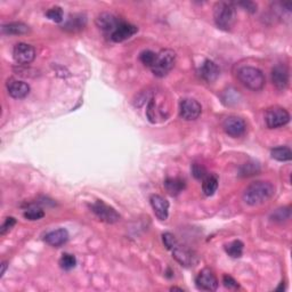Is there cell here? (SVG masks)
Returning a JSON list of instances; mask_svg holds the SVG:
<instances>
[{
    "label": "cell",
    "mask_w": 292,
    "mask_h": 292,
    "mask_svg": "<svg viewBox=\"0 0 292 292\" xmlns=\"http://www.w3.org/2000/svg\"><path fill=\"white\" fill-rule=\"evenodd\" d=\"M2 31L4 35L19 36V35H24V33L29 32V27L27 24L21 23V22H12V23L4 24L2 28Z\"/></svg>",
    "instance_id": "cell-20"
},
{
    "label": "cell",
    "mask_w": 292,
    "mask_h": 292,
    "mask_svg": "<svg viewBox=\"0 0 292 292\" xmlns=\"http://www.w3.org/2000/svg\"><path fill=\"white\" fill-rule=\"evenodd\" d=\"M223 128L227 135L232 137H241L243 136L247 131V124L242 118L231 116L227 117L223 124Z\"/></svg>",
    "instance_id": "cell-8"
},
{
    "label": "cell",
    "mask_w": 292,
    "mask_h": 292,
    "mask_svg": "<svg viewBox=\"0 0 292 292\" xmlns=\"http://www.w3.org/2000/svg\"><path fill=\"white\" fill-rule=\"evenodd\" d=\"M238 78L240 82L248 89L258 91L265 86V75L262 72L253 66H243L238 71Z\"/></svg>",
    "instance_id": "cell-3"
},
{
    "label": "cell",
    "mask_w": 292,
    "mask_h": 292,
    "mask_svg": "<svg viewBox=\"0 0 292 292\" xmlns=\"http://www.w3.org/2000/svg\"><path fill=\"white\" fill-rule=\"evenodd\" d=\"M7 269V262H3L2 264V272H0V277H3L5 275V272Z\"/></svg>",
    "instance_id": "cell-36"
},
{
    "label": "cell",
    "mask_w": 292,
    "mask_h": 292,
    "mask_svg": "<svg viewBox=\"0 0 292 292\" xmlns=\"http://www.w3.org/2000/svg\"><path fill=\"white\" fill-rule=\"evenodd\" d=\"M216 25L224 31H230L236 22V8L233 3L219 2L214 7Z\"/></svg>",
    "instance_id": "cell-2"
},
{
    "label": "cell",
    "mask_w": 292,
    "mask_h": 292,
    "mask_svg": "<svg viewBox=\"0 0 292 292\" xmlns=\"http://www.w3.org/2000/svg\"><path fill=\"white\" fill-rule=\"evenodd\" d=\"M243 247L244 244L240 240H235L225 245V250L232 258H240L243 253Z\"/></svg>",
    "instance_id": "cell-24"
},
{
    "label": "cell",
    "mask_w": 292,
    "mask_h": 292,
    "mask_svg": "<svg viewBox=\"0 0 292 292\" xmlns=\"http://www.w3.org/2000/svg\"><path fill=\"white\" fill-rule=\"evenodd\" d=\"M198 289L203 291H216L218 287V280L215 273L209 268L202 269L196 278Z\"/></svg>",
    "instance_id": "cell-9"
},
{
    "label": "cell",
    "mask_w": 292,
    "mask_h": 292,
    "mask_svg": "<svg viewBox=\"0 0 292 292\" xmlns=\"http://www.w3.org/2000/svg\"><path fill=\"white\" fill-rule=\"evenodd\" d=\"M289 209H278L277 211H275V214H273V218L274 221H278V222H283L284 219L289 218V216H284L285 213H289Z\"/></svg>",
    "instance_id": "cell-34"
},
{
    "label": "cell",
    "mask_w": 292,
    "mask_h": 292,
    "mask_svg": "<svg viewBox=\"0 0 292 292\" xmlns=\"http://www.w3.org/2000/svg\"><path fill=\"white\" fill-rule=\"evenodd\" d=\"M185 186V180L178 178V177H173V178L169 177V178L164 180V188L171 197H177L178 194H180L184 191Z\"/></svg>",
    "instance_id": "cell-19"
},
{
    "label": "cell",
    "mask_w": 292,
    "mask_h": 292,
    "mask_svg": "<svg viewBox=\"0 0 292 292\" xmlns=\"http://www.w3.org/2000/svg\"><path fill=\"white\" fill-rule=\"evenodd\" d=\"M272 82L278 90H284L289 84V70L284 64H277L272 70Z\"/></svg>",
    "instance_id": "cell-11"
},
{
    "label": "cell",
    "mask_w": 292,
    "mask_h": 292,
    "mask_svg": "<svg viewBox=\"0 0 292 292\" xmlns=\"http://www.w3.org/2000/svg\"><path fill=\"white\" fill-rule=\"evenodd\" d=\"M270 155H272L273 159L277 160V161L285 162V161H290L291 160L292 152L290 150V147L278 146V147H275V149L272 150V152H270Z\"/></svg>",
    "instance_id": "cell-23"
},
{
    "label": "cell",
    "mask_w": 292,
    "mask_h": 292,
    "mask_svg": "<svg viewBox=\"0 0 292 292\" xmlns=\"http://www.w3.org/2000/svg\"><path fill=\"white\" fill-rule=\"evenodd\" d=\"M275 187L269 181H256L245 188L243 200L249 206H259L274 196Z\"/></svg>",
    "instance_id": "cell-1"
},
{
    "label": "cell",
    "mask_w": 292,
    "mask_h": 292,
    "mask_svg": "<svg viewBox=\"0 0 292 292\" xmlns=\"http://www.w3.org/2000/svg\"><path fill=\"white\" fill-rule=\"evenodd\" d=\"M258 172H260V166L257 162H247L240 168V175L242 177L255 176Z\"/></svg>",
    "instance_id": "cell-25"
},
{
    "label": "cell",
    "mask_w": 292,
    "mask_h": 292,
    "mask_svg": "<svg viewBox=\"0 0 292 292\" xmlns=\"http://www.w3.org/2000/svg\"><path fill=\"white\" fill-rule=\"evenodd\" d=\"M90 209L102 222L114 224L120 221V215L117 213V210L102 200H97L92 203Z\"/></svg>",
    "instance_id": "cell-5"
},
{
    "label": "cell",
    "mask_w": 292,
    "mask_h": 292,
    "mask_svg": "<svg viewBox=\"0 0 292 292\" xmlns=\"http://www.w3.org/2000/svg\"><path fill=\"white\" fill-rule=\"evenodd\" d=\"M223 283H224V285H225V287H227L228 290L239 289V283L236 282L232 276H230V275H224V276H223Z\"/></svg>",
    "instance_id": "cell-32"
},
{
    "label": "cell",
    "mask_w": 292,
    "mask_h": 292,
    "mask_svg": "<svg viewBox=\"0 0 292 292\" xmlns=\"http://www.w3.org/2000/svg\"><path fill=\"white\" fill-rule=\"evenodd\" d=\"M192 173L194 176V178H197L199 180L205 179L208 172H207V169L205 166H202L200 163H193L192 164Z\"/></svg>",
    "instance_id": "cell-30"
},
{
    "label": "cell",
    "mask_w": 292,
    "mask_h": 292,
    "mask_svg": "<svg viewBox=\"0 0 292 292\" xmlns=\"http://www.w3.org/2000/svg\"><path fill=\"white\" fill-rule=\"evenodd\" d=\"M202 191L205 193V196L211 197L214 196L215 192L217 191L218 188V176L217 175H207L205 179H202Z\"/></svg>",
    "instance_id": "cell-21"
},
{
    "label": "cell",
    "mask_w": 292,
    "mask_h": 292,
    "mask_svg": "<svg viewBox=\"0 0 292 292\" xmlns=\"http://www.w3.org/2000/svg\"><path fill=\"white\" fill-rule=\"evenodd\" d=\"M150 202L154 215L160 221H166L169 216V202L161 196L153 194L150 198Z\"/></svg>",
    "instance_id": "cell-12"
},
{
    "label": "cell",
    "mask_w": 292,
    "mask_h": 292,
    "mask_svg": "<svg viewBox=\"0 0 292 292\" xmlns=\"http://www.w3.org/2000/svg\"><path fill=\"white\" fill-rule=\"evenodd\" d=\"M15 224H16V219L14 217H7L2 225V227H0V234L2 235L6 234V233L15 225Z\"/></svg>",
    "instance_id": "cell-33"
},
{
    "label": "cell",
    "mask_w": 292,
    "mask_h": 292,
    "mask_svg": "<svg viewBox=\"0 0 292 292\" xmlns=\"http://www.w3.org/2000/svg\"><path fill=\"white\" fill-rule=\"evenodd\" d=\"M95 22L101 30L112 33L118 28V25L122 22V21L118 19L116 15L110 14V13H102L101 15L97 16Z\"/></svg>",
    "instance_id": "cell-16"
},
{
    "label": "cell",
    "mask_w": 292,
    "mask_h": 292,
    "mask_svg": "<svg viewBox=\"0 0 292 292\" xmlns=\"http://www.w3.org/2000/svg\"><path fill=\"white\" fill-rule=\"evenodd\" d=\"M77 265V259L73 255H70V253H63L61 259H60V266L65 270H70L72 268L75 267Z\"/></svg>",
    "instance_id": "cell-27"
},
{
    "label": "cell",
    "mask_w": 292,
    "mask_h": 292,
    "mask_svg": "<svg viewBox=\"0 0 292 292\" xmlns=\"http://www.w3.org/2000/svg\"><path fill=\"white\" fill-rule=\"evenodd\" d=\"M202 108L198 101L193 99H184L179 103V116L186 121L197 120L201 116Z\"/></svg>",
    "instance_id": "cell-7"
},
{
    "label": "cell",
    "mask_w": 292,
    "mask_h": 292,
    "mask_svg": "<svg viewBox=\"0 0 292 292\" xmlns=\"http://www.w3.org/2000/svg\"><path fill=\"white\" fill-rule=\"evenodd\" d=\"M265 121L269 129H276L289 124L290 114L285 109L272 108L266 112Z\"/></svg>",
    "instance_id": "cell-6"
},
{
    "label": "cell",
    "mask_w": 292,
    "mask_h": 292,
    "mask_svg": "<svg viewBox=\"0 0 292 292\" xmlns=\"http://www.w3.org/2000/svg\"><path fill=\"white\" fill-rule=\"evenodd\" d=\"M13 57H14V61L19 63V64H29V63L35 60L36 50L31 45L20 42L13 50Z\"/></svg>",
    "instance_id": "cell-10"
},
{
    "label": "cell",
    "mask_w": 292,
    "mask_h": 292,
    "mask_svg": "<svg viewBox=\"0 0 292 292\" xmlns=\"http://www.w3.org/2000/svg\"><path fill=\"white\" fill-rule=\"evenodd\" d=\"M138 32V28L136 25L121 22L118 28L111 33V39L114 42H122L129 38L133 37L134 35H136Z\"/></svg>",
    "instance_id": "cell-13"
},
{
    "label": "cell",
    "mask_w": 292,
    "mask_h": 292,
    "mask_svg": "<svg viewBox=\"0 0 292 292\" xmlns=\"http://www.w3.org/2000/svg\"><path fill=\"white\" fill-rule=\"evenodd\" d=\"M162 240H163V243L164 245H166L168 250H172L173 247H176L177 245V240L175 238V235H172L171 233H164V234L162 235Z\"/></svg>",
    "instance_id": "cell-31"
},
{
    "label": "cell",
    "mask_w": 292,
    "mask_h": 292,
    "mask_svg": "<svg viewBox=\"0 0 292 292\" xmlns=\"http://www.w3.org/2000/svg\"><path fill=\"white\" fill-rule=\"evenodd\" d=\"M172 257L183 266H193L197 262V256L194 253L186 249L185 247H181L179 243H177L176 247H173L171 250Z\"/></svg>",
    "instance_id": "cell-15"
},
{
    "label": "cell",
    "mask_w": 292,
    "mask_h": 292,
    "mask_svg": "<svg viewBox=\"0 0 292 292\" xmlns=\"http://www.w3.org/2000/svg\"><path fill=\"white\" fill-rule=\"evenodd\" d=\"M170 290H171V291H176V290H178V291H183V289H180V287H175V286L171 287Z\"/></svg>",
    "instance_id": "cell-37"
},
{
    "label": "cell",
    "mask_w": 292,
    "mask_h": 292,
    "mask_svg": "<svg viewBox=\"0 0 292 292\" xmlns=\"http://www.w3.org/2000/svg\"><path fill=\"white\" fill-rule=\"evenodd\" d=\"M23 216L25 219H29V221H39V219L44 217L45 213H44V210L39 208V207L33 206L25 210Z\"/></svg>",
    "instance_id": "cell-26"
},
{
    "label": "cell",
    "mask_w": 292,
    "mask_h": 292,
    "mask_svg": "<svg viewBox=\"0 0 292 292\" xmlns=\"http://www.w3.org/2000/svg\"><path fill=\"white\" fill-rule=\"evenodd\" d=\"M239 6L243 7L245 11L249 13H256L257 12V4L252 2H241L238 4Z\"/></svg>",
    "instance_id": "cell-35"
},
{
    "label": "cell",
    "mask_w": 292,
    "mask_h": 292,
    "mask_svg": "<svg viewBox=\"0 0 292 292\" xmlns=\"http://www.w3.org/2000/svg\"><path fill=\"white\" fill-rule=\"evenodd\" d=\"M46 16H47V18L50 21H53V22L60 23L63 21V11H62V8L58 7V6L52 7L49 11H47V13H46Z\"/></svg>",
    "instance_id": "cell-29"
},
{
    "label": "cell",
    "mask_w": 292,
    "mask_h": 292,
    "mask_svg": "<svg viewBox=\"0 0 292 292\" xmlns=\"http://www.w3.org/2000/svg\"><path fill=\"white\" fill-rule=\"evenodd\" d=\"M176 64V53L171 49H163L156 54L154 64L151 70L155 77L163 78L170 72Z\"/></svg>",
    "instance_id": "cell-4"
},
{
    "label": "cell",
    "mask_w": 292,
    "mask_h": 292,
    "mask_svg": "<svg viewBox=\"0 0 292 292\" xmlns=\"http://www.w3.org/2000/svg\"><path fill=\"white\" fill-rule=\"evenodd\" d=\"M45 241L46 243L52 245V247L60 248L69 241V232L65 228H58V230L52 231L48 234H46Z\"/></svg>",
    "instance_id": "cell-18"
},
{
    "label": "cell",
    "mask_w": 292,
    "mask_h": 292,
    "mask_svg": "<svg viewBox=\"0 0 292 292\" xmlns=\"http://www.w3.org/2000/svg\"><path fill=\"white\" fill-rule=\"evenodd\" d=\"M7 91L13 99L21 100L29 95V92H30V86L27 82L21 81V80L11 79L7 81Z\"/></svg>",
    "instance_id": "cell-14"
},
{
    "label": "cell",
    "mask_w": 292,
    "mask_h": 292,
    "mask_svg": "<svg viewBox=\"0 0 292 292\" xmlns=\"http://www.w3.org/2000/svg\"><path fill=\"white\" fill-rule=\"evenodd\" d=\"M155 57L156 54L154 52H152V50H144V52H142L141 55H139V60H141L144 65L150 67V69L152 65L154 64Z\"/></svg>",
    "instance_id": "cell-28"
},
{
    "label": "cell",
    "mask_w": 292,
    "mask_h": 292,
    "mask_svg": "<svg viewBox=\"0 0 292 292\" xmlns=\"http://www.w3.org/2000/svg\"><path fill=\"white\" fill-rule=\"evenodd\" d=\"M219 74H221V70H219L218 65L214 61L206 60L203 62V64L200 67V75L206 82L213 83L217 80Z\"/></svg>",
    "instance_id": "cell-17"
},
{
    "label": "cell",
    "mask_w": 292,
    "mask_h": 292,
    "mask_svg": "<svg viewBox=\"0 0 292 292\" xmlns=\"http://www.w3.org/2000/svg\"><path fill=\"white\" fill-rule=\"evenodd\" d=\"M84 25H86V18L82 15H73L66 21V23L64 25L65 30L69 31H78L83 29Z\"/></svg>",
    "instance_id": "cell-22"
}]
</instances>
